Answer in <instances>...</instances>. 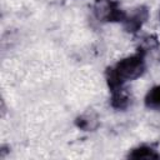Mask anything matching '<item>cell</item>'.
Here are the masks:
<instances>
[{
    "label": "cell",
    "instance_id": "1",
    "mask_svg": "<svg viewBox=\"0 0 160 160\" xmlns=\"http://www.w3.org/2000/svg\"><path fill=\"white\" fill-rule=\"evenodd\" d=\"M146 54L138 49L132 55L120 59L115 65L109 66L105 71L106 84L110 91L121 89L128 81H132L144 75L146 70Z\"/></svg>",
    "mask_w": 160,
    "mask_h": 160
},
{
    "label": "cell",
    "instance_id": "2",
    "mask_svg": "<svg viewBox=\"0 0 160 160\" xmlns=\"http://www.w3.org/2000/svg\"><path fill=\"white\" fill-rule=\"evenodd\" d=\"M91 9L95 19L100 22H122L126 16L119 0H95Z\"/></svg>",
    "mask_w": 160,
    "mask_h": 160
},
{
    "label": "cell",
    "instance_id": "3",
    "mask_svg": "<svg viewBox=\"0 0 160 160\" xmlns=\"http://www.w3.org/2000/svg\"><path fill=\"white\" fill-rule=\"evenodd\" d=\"M149 18H150L149 8L145 5H139L134 8L129 14L126 12V16L121 24L126 32L135 35L142 29V26L146 24Z\"/></svg>",
    "mask_w": 160,
    "mask_h": 160
},
{
    "label": "cell",
    "instance_id": "4",
    "mask_svg": "<svg viewBox=\"0 0 160 160\" xmlns=\"http://www.w3.org/2000/svg\"><path fill=\"white\" fill-rule=\"evenodd\" d=\"M126 158L131 160H158L160 159V152L152 145L142 144L130 149Z\"/></svg>",
    "mask_w": 160,
    "mask_h": 160
},
{
    "label": "cell",
    "instance_id": "5",
    "mask_svg": "<svg viewBox=\"0 0 160 160\" xmlns=\"http://www.w3.org/2000/svg\"><path fill=\"white\" fill-rule=\"evenodd\" d=\"M74 125L81 131H95L100 125V120L95 111H85L75 118Z\"/></svg>",
    "mask_w": 160,
    "mask_h": 160
},
{
    "label": "cell",
    "instance_id": "6",
    "mask_svg": "<svg viewBox=\"0 0 160 160\" xmlns=\"http://www.w3.org/2000/svg\"><path fill=\"white\" fill-rule=\"evenodd\" d=\"M111 96H110V106L118 111H124L126 110L130 105H131V96L126 92V90L124 88L110 91Z\"/></svg>",
    "mask_w": 160,
    "mask_h": 160
},
{
    "label": "cell",
    "instance_id": "7",
    "mask_svg": "<svg viewBox=\"0 0 160 160\" xmlns=\"http://www.w3.org/2000/svg\"><path fill=\"white\" fill-rule=\"evenodd\" d=\"M144 105L149 110L160 111V84L154 85L144 98Z\"/></svg>",
    "mask_w": 160,
    "mask_h": 160
},
{
    "label": "cell",
    "instance_id": "8",
    "mask_svg": "<svg viewBox=\"0 0 160 160\" xmlns=\"http://www.w3.org/2000/svg\"><path fill=\"white\" fill-rule=\"evenodd\" d=\"M160 46V42H159V39L156 35L154 34H150V35H146L141 39V42L139 45V50L144 51L145 54H148V51H151V50H155Z\"/></svg>",
    "mask_w": 160,
    "mask_h": 160
},
{
    "label": "cell",
    "instance_id": "9",
    "mask_svg": "<svg viewBox=\"0 0 160 160\" xmlns=\"http://www.w3.org/2000/svg\"><path fill=\"white\" fill-rule=\"evenodd\" d=\"M159 16H160V14H159Z\"/></svg>",
    "mask_w": 160,
    "mask_h": 160
}]
</instances>
